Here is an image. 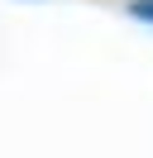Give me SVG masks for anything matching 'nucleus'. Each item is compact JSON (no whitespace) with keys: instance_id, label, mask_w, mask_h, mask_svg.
<instances>
[{"instance_id":"nucleus-1","label":"nucleus","mask_w":153,"mask_h":158,"mask_svg":"<svg viewBox=\"0 0 153 158\" xmlns=\"http://www.w3.org/2000/svg\"><path fill=\"white\" fill-rule=\"evenodd\" d=\"M129 10H134V15H139V19H153V0H134Z\"/></svg>"}]
</instances>
